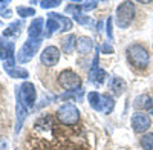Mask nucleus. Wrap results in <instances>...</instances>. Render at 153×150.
<instances>
[{
    "instance_id": "obj_1",
    "label": "nucleus",
    "mask_w": 153,
    "mask_h": 150,
    "mask_svg": "<svg viewBox=\"0 0 153 150\" xmlns=\"http://www.w3.org/2000/svg\"><path fill=\"white\" fill-rule=\"evenodd\" d=\"M72 29V20L69 17H65L57 12H51L48 16V22H46V37H51L55 31H61V32H68Z\"/></svg>"
},
{
    "instance_id": "obj_2",
    "label": "nucleus",
    "mask_w": 153,
    "mask_h": 150,
    "mask_svg": "<svg viewBox=\"0 0 153 150\" xmlns=\"http://www.w3.org/2000/svg\"><path fill=\"white\" fill-rule=\"evenodd\" d=\"M127 55H129L130 63L135 68H139V69L147 68L149 61H150L149 51L141 45H130L129 49H127Z\"/></svg>"
},
{
    "instance_id": "obj_3",
    "label": "nucleus",
    "mask_w": 153,
    "mask_h": 150,
    "mask_svg": "<svg viewBox=\"0 0 153 150\" xmlns=\"http://www.w3.org/2000/svg\"><path fill=\"white\" fill-rule=\"evenodd\" d=\"M135 17V5L132 2H123L117 9V23L121 29L130 26Z\"/></svg>"
},
{
    "instance_id": "obj_4",
    "label": "nucleus",
    "mask_w": 153,
    "mask_h": 150,
    "mask_svg": "<svg viewBox=\"0 0 153 150\" xmlns=\"http://www.w3.org/2000/svg\"><path fill=\"white\" fill-rule=\"evenodd\" d=\"M0 60L3 61L5 71L14 69L16 60H14V42L2 37L0 39Z\"/></svg>"
},
{
    "instance_id": "obj_5",
    "label": "nucleus",
    "mask_w": 153,
    "mask_h": 150,
    "mask_svg": "<svg viewBox=\"0 0 153 150\" xmlns=\"http://www.w3.org/2000/svg\"><path fill=\"white\" fill-rule=\"evenodd\" d=\"M40 45H42V39H29L28 42H25V45L22 46V49L17 54V61L20 65H25L28 61H31L32 57L37 54Z\"/></svg>"
},
{
    "instance_id": "obj_6",
    "label": "nucleus",
    "mask_w": 153,
    "mask_h": 150,
    "mask_svg": "<svg viewBox=\"0 0 153 150\" xmlns=\"http://www.w3.org/2000/svg\"><path fill=\"white\" fill-rule=\"evenodd\" d=\"M57 117L63 124H66V126H74V124H76L78 120H80V112L74 104L65 103L57 110Z\"/></svg>"
},
{
    "instance_id": "obj_7",
    "label": "nucleus",
    "mask_w": 153,
    "mask_h": 150,
    "mask_svg": "<svg viewBox=\"0 0 153 150\" xmlns=\"http://www.w3.org/2000/svg\"><path fill=\"white\" fill-rule=\"evenodd\" d=\"M58 83H60V86L63 87V89H66L68 92L81 89V87H80V86H81L80 77H78V75H76L74 71H71V69L63 71V72L58 75Z\"/></svg>"
},
{
    "instance_id": "obj_8",
    "label": "nucleus",
    "mask_w": 153,
    "mask_h": 150,
    "mask_svg": "<svg viewBox=\"0 0 153 150\" xmlns=\"http://www.w3.org/2000/svg\"><path fill=\"white\" fill-rule=\"evenodd\" d=\"M17 91L20 94L22 101L25 103L26 107H32L35 103V98H37V91H35V86L29 81H25L20 87H17Z\"/></svg>"
},
{
    "instance_id": "obj_9",
    "label": "nucleus",
    "mask_w": 153,
    "mask_h": 150,
    "mask_svg": "<svg viewBox=\"0 0 153 150\" xmlns=\"http://www.w3.org/2000/svg\"><path fill=\"white\" fill-rule=\"evenodd\" d=\"M42 63L45 66H55L58 63V60H60V51H58V48L55 46H48L45 51L42 52Z\"/></svg>"
},
{
    "instance_id": "obj_10",
    "label": "nucleus",
    "mask_w": 153,
    "mask_h": 150,
    "mask_svg": "<svg viewBox=\"0 0 153 150\" xmlns=\"http://www.w3.org/2000/svg\"><path fill=\"white\" fill-rule=\"evenodd\" d=\"M132 127L136 133H143L150 127V118L146 114H135L132 117Z\"/></svg>"
},
{
    "instance_id": "obj_11",
    "label": "nucleus",
    "mask_w": 153,
    "mask_h": 150,
    "mask_svg": "<svg viewBox=\"0 0 153 150\" xmlns=\"http://www.w3.org/2000/svg\"><path fill=\"white\" fill-rule=\"evenodd\" d=\"M16 97H17V106H16V110H17V127H16V132H20L25 120H26V117H28V107L25 106V103L22 101L19 91L16 92Z\"/></svg>"
},
{
    "instance_id": "obj_12",
    "label": "nucleus",
    "mask_w": 153,
    "mask_h": 150,
    "mask_svg": "<svg viewBox=\"0 0 153 150\" xmlns=\"http://www.w3.org/2000/svg\"><path fill=\"white\" fill-rule=\"evenodd\" d=\"M83 8H81V5H69L68 8H66V12H69V14H72V17H74V20L76 22V23H80V25H89L92 20L89 19L87 16H84L83 14Z\"/></svg>"
},
{
    "instance_id": "obj_13",
    "label": "nucleus",
    "mask_w": 153,
    "mask_h": 150,
    "mask_svg": "<svg viewBox=\"0 0 153 150\" xmlns=\"http://www.w3.org/2000/svg\"><path fill=\"white\" fill-rule=\"evenodd\" d=\"M42 32H43V19L42 17H37L29 25L28 35H29V39H40Z\"/></svg>"
},
{
    "instance_id": "obj_14",
    "label": "nucleus",
    "mask_w": 153,
    "mask_h": 150,
    "mask_svg": "<svg viewBox=\"0 0 153 150\" xmlns=\"http://www.w3.org/2000/svg\"><path fill=\"white\" fill-rule=\"evenodd\" d=\"M106 78H107L106 71L100 69V68H97V69H91V72H89V80H91L95 86H101Z\"/></svg>"
},
{
    "instance_id": "obj_15",
    "label": "nucleus",
    "mask_w": 153,
    "mask_h": 150,
    "mask_svg": "<svg viewBox=\"0 0 153 150\" xmlns=\"http://www.w3.org/2000/svg\"><path fill=\"white\" fill-rule=\"evenodd\" d=\"M94 48V42L91 37H81V39H78V42H76V49H78V52L86 55L92 51Z\"/></svg>"
},
{
    "instance_id": "obj_16",
    "label": "nucleus",
    "mask_w": 153,
    "mask_h": 150,
    "mask_svg": "<svg viewBox=\"0 0 153 150\" xmlns=\"http://www.w3.org/2000/svg\"><path fill=\"white\" fill-rule=\"evenodd\" d=\"M87 101L94 110L103 112V98H101V95L98 92H89L87 94Z\"/></svg>"
},
{
    "instance_id": "obj_17",
    "label": "nucleus",
    "mask_w": 153,
    "mask_h": 150,
    "mask_svg": "<svg viewBox=\"0 0 153 150\" xmlns=\"http://www.w3.org/2000/svg\"><path fill=\"white\" fill-rule=\"evenodd\" d=\"M110 89L113 91V94L117 95V97L123 95V92L126 91V81L123 78H120V77H115L110 81Z\"/></svg>"
},
{
    "instance_id": "obj_18",
    "label": "nucleus",
    "mask_w": 153,
    "mask_h": 150,
    "mask_svg": "<svg viewBox=\"0 0 153 150\" xmlns=\"http://www.w3.org/2000/svg\"><path fill=\"white\" fill-rule=\"evenodd\" d=\"M76 45V39H75V35L74 34H69L68 37H65L63 39V43H61V49H63V52L65 54H71L74 51V48Z\"/></svg>"
},
{
    "instance_id": "obj_19",
    "label": "nucleus",
    "mask_w": 153,
    "mask_h": 150,
    "mask_svg": "<svg viewBox=\"0 0 153 150\" xmlns=\"http://www.w3.org/2000/svg\"><path fill=\"white\" fill-rule=\"evenodd\" d=\"M20 32H22V22H14L12 25H9V28L3 32V37H5V39H8V37L16 39Z\"/></svg>"
},
{
    "instance_id": "obj_20",
    "label": "nucleus",
    "mask_w": 153,
    "mask_h": 150,
    "mask_svg": "<svg viewBox=\"0 0 153 150\" xmlns=\"http://www.w3.org/2000/svg\"><path fill=\"white\" fill-rule=\"evenodd\" d=\"M150 104H152V98L149 95H139L133 103L136 109H150Z\"/></svg>"
},
{
    "instance_id": "obj_21",
    "label": "nucleus",
    "mask_w": 153,
    "mask_h": 150,
    "mask_svg": "<svg viewBox=\"0 0 153 150\" xmlns=\"http://www.w3.org/2000/svg\"><path fill=\"white\" fill-rule=\"evenodd\" d=\"M101 98H103V114H110L115 107V100L109 94L101 95Z\"/></svg>"
},
{
    "instance_id": "obj_22",
    "label": "nucleus",
    "mask_w": 153,
    "mask_h": 150,
    "mask_svg": "<svg viewBox=\"0 0 153 150\" xmlns=\"http://www.w3.org/2000/svg\"><path fill=\"white\" fill-rule=\"evenodd\" d=\"M6 74L11 78H28L29 74L26 69H20V68H14V69H8Z\"/></svg>"
},
{
    "instance_id": "obj_23",
    "label": "nucleus",
    "mask_w": 153,
    "mask_h": 150,
    "mask_svg": "<svg viewBox=\"0 0 153 150\" xmlns=\"http://www.w3.org/2000/svg\"><path fill=\"white\" fill-rule=\"evenodd\" d=\"M141 147L144 150H153V133H147L141 138Z\"/></svg>"
},
{
    "instance_id": "obj_24",
    "label": "nucleus",
    "mask_w": 153,
    "mask_h": 150,
    "mask_svg": "<svg viewBox=\"0 0 153 150\" xmlns=\"http://www.w3.org/2000/svg\"><path fill=\"white\" fill-rule=\"evenodd\" d=\"M17 14L20 16V17H32V16H35V9L34 8H23V6H19L17 8Z\"/></svg>"
},
{
    "instance_id": "obj_25",
    "label": "nucleus",
    "mask_w": 153,
    "mask_h": 150,
    "mask_svg": "<svg viewBox=\"0 0 153 150\" xmlns=\"http://www.w3.org/2000/svg\"><path fill=\"white\" fill-rule=\"evenodd\" d=\"M58 5H61L60 0H42V2H40V6L45 8V9L55 8V6H58Z\"/></svg>"
},
{
    "instance_id": "obj_26",
    "label": "nucleus",
    "mask_w": 153,
    "mask_h": 150,
    "mask_svg": "<svg viewBox=\"0 0 153 150\" xmlns=\"http://www.w3.org/2000/svg\"><path fill=\"white\" fill-rule=\"evenodd\" d=\"M97 5H98V2H84V3L81 5V8H83V11L86 12V11H92V9H95Z\"/></svg>"
},
{
    "instance_id": "obj_27",
    "label": "nucleus",
    "mask_w": 153,
    "mask_h": 150,
    "mask_svg": "<svg viewBox=\"0 0 153 150\" xmlns=\"http://www.w3.org/2000/svg\"><path fill=\"white\" fill-rule=\"evenodd\" d=\"M106 32H107V37H109V39L112 40L113 39V31H112V17H109L107 19V26H106Z\"/></svg>"
},
{
    "instance_id": "obj_28",
    "label": "nucleus",
    "mask_w": 153,
    "mask_h": 150,
    "mask_svg": "<svg viewBox=\"0 0 153 150\" xmlns=\"http://www.w3.org/2000/svg\"><path fill=\"white\" fill-rule=\"evenodd\" d=\"M101 49H103L104 54H112V52H113V48H112V45H109V43H104L103 46H101Z\"/></svg>"
},
{
    "instance_id": "obj_29",
    "label": "nucleus",
    "mask_w": 153,
    "mask_h": 150,
    "mask_svg": "<svg viewBox=\"0 0 153 150\" xmlns=\"http://www.w3.org/2000/svg\"><path fill=\"white\" fill-rule=\"evenodd\" d=\"M11 14H12V12L9 11V9H0V17H11Z\"/></svg>"
},
{
    "instance_id": "obj_30",
    "label": "nucleus",
    "mask_w": 153,
    "mask_h": 150,
    "mask_svg": "<svg viewBox=\"0 0 153 150\" xmlns=\"http://www.w3.org/2000/svg\"><path fill=\"white\" fill-rule=\"evenodd\" d=\"M0 150H8V146H6L5 140H0Z\"/></svg>"
},
{
    "instance_id": "obj_31",
    "label": "nucleus",
    "mask_w": 153,
    "mask_h": 150,
    "mask_svg": "<svg viewBox=\"0 0 153 150\" xmlns=\"http://www.w3.org/2000/svg\"><path fill=\"white\" fill-rule=\"evenodd\" d=\"M149 112L153 115V100H152V104H150V109H149Z\"/></svg>"
},
{
    "instance_id": "obj_32",
    "label": "nucleus",
    "mask_w": 153,
    "mask_h": 150,
    "mask_svg": "<svg viewBox=\"0 0 153 150\" xmlns=\"http://www.w3.org/2000/svg\"><path fill=\"white\" fill-rule=\"evenodd\" d=\"M0 26H2V22H0Z\"/></svg>"
},
{
    "instance_id": "obj_33",
    "label": "nucleus",
    "mask_w": 153,
    "mask_h": 150,
    "mask_svg": "<svg viewBox=\"0 0 153 150\" xmlns=\"http://www.w3.org/2000/svg\"><path fill=\"white\" fill-rule=\"evenodd\" d=\"M16 150H17V149H16Z\"/></svg>"
}]
</instances>
